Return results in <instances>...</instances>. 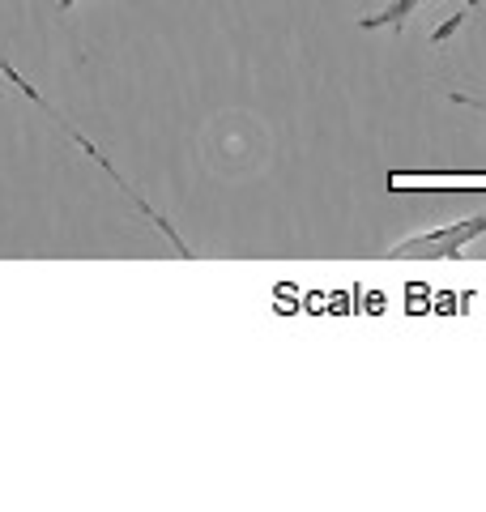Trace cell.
Listing matches in <instances>:
<instances>
[{
	"label": "cell",
	"instance_id": "cell-1",
	"mask_svg": "<svg viewBox=\"0 0 486 512\" xmlns=\"http://www.w3.org/2000/svg\"><path fill=\"white\" fill-rule=\"evenodd\" d=\"M0 69H5V77H9V82H13V86H18V90L26 94V99H30V103H39V107L47 111V116H52V120H56V124L64 128V133H69V137L77 141V146H81V150H86V154L94 158V163H99V167H103V175H107V180H111V184H116V188L124 192V197H128V201H133V210H137V214H145V218H150V222H154V227H158L162 235H167V239H171V248H175V252H180V256H192V252H188V244H184V239H180V231H175V227H171V222H167V218H162V214H154V210H150V205H145V197H141V192H137V188H128V180H124V175H120L116 167H111V158H107V154H103L99 146H90V141H86V137H81V133H77V128H73L69 120H64V116H60V111H56L52 103H47V99H43V94H39L35 86H30V82H22V77H18V73H13V64H0Z\"/></svg>",
	"mask_w": 486,
	"mask_h": 512
},
{
	"label": "cell",
	"instance_id": "cell-2",
	"mask_svg": "<svg viewBox=\"0 0 486 512\" xmlns=\"http://www.w3.org/2000/svg\"><path fill=\"white\" fill-rule=\"evenodd\" d=\"M482 235H486V214H474V218L448 222L440 231H418L410 239H397V244L388 248V256H393V261H457Z\"/></svg>",
	"mask_w": 486,
	"mask_h": 512
},
{
	"label": "cell",
	"instance_id": "cell-3",
	"mask_svg": "<svg viewBox=\"0 0 486 512\" xmlns=\"http://www.w3.org/2000/svg\"><path fill=\"white\" fill-rule=\"evenodd\" d=\"M423 5V0H393L388 9H380V13H371V18H359V26L363 30H401L405 26V18Z\"/></svg>",
	"mask_w": 486,
	"mask_h": 512
},
{
	"label": "cell",
	"instance_id": "cell-4",
	"mask_svg": "<svg viewBox=\"0 0 486 512\" xmlns=\"http://www.w3.org/2000/svg\"><path fill=\"white\" fill-rule=\"evenodd\" d=\"M452 103H465V107H474V111H486L482 99H469V94H452Z\"/></svg>",
	"mask_w": 486,
	"mask_h": 512
},
{
	"label": "cell",
	"instance_id": "cell-5",
	"mask_svg": "<svg viewBox=\"0 0 486 512\" xmlns=\"http://www.w3.org/2000/svg\"><path fill=\"white\" fill-rule=\"evenodd\" d=\"M77 5V0H60V9H73Z\"/></svg>",
	"mask_w": 486,
	"mask_h": 512
}]
</instances>
